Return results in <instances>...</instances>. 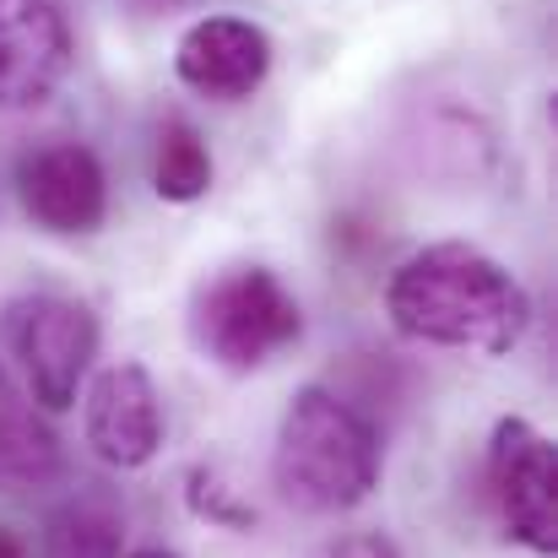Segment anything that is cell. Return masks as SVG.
Wrapping results in <instances>:
<instances>
[{"mask_svg": "<svg viewBox=\"0 0 558 558\" xmlns=\"http://www.w3.org/2000/svg\"><path fill=\"white\" fill-rule=\"evenodd\" d=\"M131 558H174V554H163V548H147V554H131Z\"/></svg>", "mask_w": 558, "mask_h": 558, "instance_id": "cell-16", "label": "cell"}, {"mask_svg": "<svg viewBox=\"0 0 558 558\" xmlns=\"http://www.w3.org/2000/svg\"><path fill=\"white\" fill-rule=\"evenodd\" d=\"M304 331L299 299L282 288L266 266H228L190 299V337L195 348L233 374L266 369L277 353H288Z\"/></svg>", "mask_w": 558, "mask_h": 558, "instance_id": "cell-3", "label": "cell"}, {"mask_svg": "<svg viewBox=\"0 0 558 558\" xmlns=\"http://www.w3.org/2000/svg\"><path fill=\"white\" fill-rule=\"evenodd\" d=\"M82 434L98 461H109L120 472L147 466L163 445V401H158L153 374L142 364H109L87 390Z\"/></svg>", "mask_w": 558, "mask_h": 558, "instance_id": "cell-8", "label": "cell"}, {"mask_svg": "<svg viewBox=\"0 0 558 558\" xmlns=\"http://www.w3.org/2000/svg\"><path fill=\"white\" fill-rule=\"evenodd\" d=\"M22 206L49 233H93L109 217V180L93 147L82 142H44L16 163Z\"/></svg>", "mask_w": 558, "mask_h": 558, "instance_id": "cell-7", "label": "cell"}, {"mask_svg": "<svg viewBox=\"0 0 558 558\" xmlns=\"http://www.w3.org/2000/svg\"><path fill=\"white\" fill-rule=\"evenodd\" d=\"M131 11H142V16H169V11H185L195 0H125Z\"/></svg>", "mask_w": 558, "mask_h": 558, "instance_id": "cell-14", "label": "cell"}, {"mask_svg": "<svg viewBox=\"0 0 558 558\" xmlns=\"http://www.w3.org/2000/svg\"><path fill=\"white\" fill-rule=\"evenodd\" d=\"M390 326L428 348H461V353H510L526 337L532 299L526 288L477 244L445 239L417 255H407L385 288Z\"/></svg>", "mask_w": 558, "mask_h": 558, "instance_id": "cell-1", "label": "cell"}, {"mask_svg": "<svg viewBox=\"0 0 558 558\" xmlns=\"http://www.w3.org/2000/svg\"><path fill=\"white\" fill-rule=\"evenodd\" d=\"M488 494L515 543L532 554L558 548V456L526 417H499L488 439Z\"/></svg>", "mask_w": 558, "mask_h": 558, "instance_id": "cell-5", "label": "cell"}, {"mask_svg": "<svg viewBox=\"0 0 558 558\" xmlns=\"http://www.w3.org/2000/svg\"><path fill=\"white\" fill-rule=\"evenodd\" d=\"M71 71V27L60 0H0V109L27 114L54 98Z\"/></svg>", "mask_w": 558, "mask_h": 558, "instance_id": "cell-6", "label": "cell"}, {"mask_svg": "<svg viewBox=\"0 0 558 558\" xmlns=\"http://www.w3.org/2000/svg\"><path fill=\"white\" fill-rule=\"evenodd\" d=\"M125 537V515L109 494L87 488L76 499H65L49 526H44V558H120Z\"/></svg>", "mask_w": 558, "mask_h": 558, "instance_id": "cell-11", "label": "cell"}, {"mask_svg": "<svg viewBox=\"0 0 558 558\" xmlns=\"http://www.w3.org/2000/svg\"><path fill=\"white\" fill-rule=\"evenodd\" d=\"M0 396H5V374H0Z\"/></svg>", "mask_w": 558, "mask_h": 558, "instance_id": "cell-17", "label": "cell"}, {"mask_svg": "<svg viewBox=\"0 0 558 558\" xmlns=\"http://www.w3.org/2000/svg\"><path fill=\"white\" fill-rule=\"evenodd\" d=\"M153 190L174 206H190L211 190V153L201 142V131L185 114H169L158 125V158H153Z\"/></svg>", "mask_w": 558, "mask_h": 558, "instance_id": "cell-12", "label": "cell"}, {"mask_svg": "<svg viewBox=\"0 0 558 558\" xmlns=\"http://www.w3.org/2000/svg\"><path fill=\"white\" fill-rule=\"evenodd\" d=\"M0 326H5V348L22 359L33 401L65 412L98 353V320L87 315V304L60 293H22L5 304Z\"/></svg>", "mask_w": 558, "mask_h": 558, "instance_id": "cell-4", "label": "cell"}, {"mask_svg": "<svg viewBox=\"0 0 558 558\" xmlns=\"http://www.w3.org/2000/svg\"><path fill=\"white\" fill-rule=\"evenodd\" d=\"M379 428L326 385H304L282 423L271 450V483L282 505L304 515H342L364 505L379 488Z\"/></svg>", "mask_w": 558, "mask_h": 558, "instance_id": "cell-2", "label": "cell"}, {"mask_svg": "<svg viewBox=\"0 0 558 558\" xmlns=\"http://www.w3.org/2000/svg\"><path fill=\"white\" fill-rule=\"evenodd\" d=\"M310 558H401V554H396V543L379 537V532H353V537H331V543H320Z\"/></svg>", "mask_w": 558, "mask_h": 558, "instance_id": "cell-13", "label": "cell"}, {"mask_svg": "<svg viewBox=\"0 0 558 558\" xmlns=\"http://www.w3.org/2000/svg\"><path fill=\"white\" fill-rule=\"evenodd\" d=\"M174 71L190 93L211 104H244L271 76V38L244 16H201L174 49Z\"/></svg>", "mask_w": 558, "mask_h": 558, "instance_id": "cell-9", "label": "cell"}, {"mask_svg": "<svg viewBox=\"0 0 558 558\" xmlns=\"http://www.w3.org/2000/svg\"><path fill=\"white\" fill-rule=\"evenodd\" d=\"M60 477H65V450L54 428L33 407L0 396V494L54 488Z\"/></svg>", "mask_w": 558, "mask_h": 558, "instance_id": "cell-10", "label": "cell"}, {"mask_svg": "<svg viewBox=\"0 0 558 558\" xmlns=\"http://www.w3.org/2000/svg\"><path fill=\"white\" fill-rule=\"evenodd\" d=\"M0 558H27V543L11 526H0Z\"/></svg>", "mask_w": 558, "mask_h": 558, "instance_id": "cell-15", "label": "cell"}]
</instances>
